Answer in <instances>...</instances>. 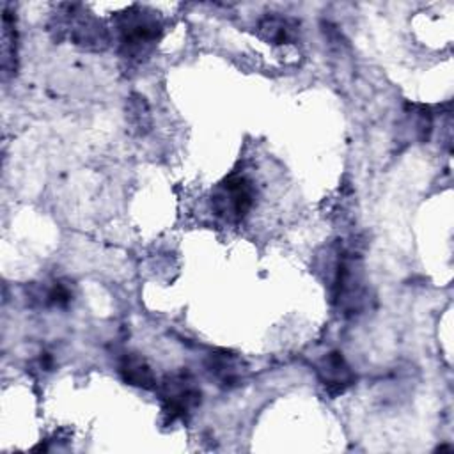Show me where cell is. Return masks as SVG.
Returning a JSON list of instances; mask_svg holds the SVG:
<instances>
[{
  "label": "cell",
  "mask_w": 454,
  "mask_h": 454,
  "mask_svg": "<svg viewBox=\"0 0 454 454\" xmlns=\"http://www.w3.org/2000/svg\"><path fill=\"white\" fill-rule=\"evenodd\" d=\"M121 46L126 57H144L161 35L160 18L142 7H133L117 18Z\"/></svg>",
  "instance_id": "obj_1"
},
{
  "label": "cell",
  "mask_w": 454,
  "mask_h": 454,
  "mask_svg": "<svg viewBox=\"0 0 454 454\" xmlns=\"http://www.w3.org/2000/svg\"><path fill=\"white\" fill-rule=\"evenodd\" d=\"M161 413L167 424L186 420L202 401V392L186 371L167 374L160 383Z\"/></svg>",
  "instance_id": "obj_2"
},
{
  "label": "cell",
  "mask_w": 454,
  "mask_h": 454,
  "mask_svg": "<svg viewBox=\"0 0 454 454\" xmlns=\"http://www.w3.org/2000/svg\"><path fill=\"white\" fill-rule=\"evenodd\" d=\"M364 273L358 255L342 254L337 261L332 280L333 301L344 314H356L364 305Z\"/></svg>",
  "instance_id": "obj_3"
},
{
  "label": "cell",
  "mask_w": 454,
  "mask_h": 454,
  "mask_svg": "<svg viewBox=\"0 0 454 454\" xmlns=\"http://www.w3.org/2000/svg\"><path fill=\"white\" fill-rule=\"evenodd\" d=\"M254 184L243 176H231L223 179L211 195V207L215 215L227 222H239L254 206Z\"/></svg>",
  "instance_id": "obj_4"
},
{
  "label": "cell",
  "mask_w": 454,
  "mask_h": 454,
  "mask_svg": "<svg viewBox=\"0 0 454 454\" xmlns=\"http://www.w3.org/2000/svg\"><path fill=\"white\" fill-rule=\"evenodd\" d=\"M316 372H317L319 383L323 385L325 392L330 397H337L344 394L356 380L353 369L349 367V364L346 362L340 351H330L328 355H325L319 360Z\"/></svg>",
  "instance_id": "obj_5"
},
{
  "label": "cell",
  "mask_w": 454,
  "mask_h": 454,
  "mask_svg": "<svg viewBox=\"0 0 454 454\" xmlns=\"http://www.w3.org/2000/svg\"><path fill=\"white\" fill-rule=\"evenodd\" d=\"M206 369L225 388H232L241 383L247 365L236 353L229 349H215L206 358Z\"/></svg>",
  "instance_id": "obj_6"
},
{
  "label": "cell",
  "mask_w": 454,
  "mask_h": 454,
  "mask_svg": "<svg viewBox=\"0 0 454 454\" xmlns=\"http://www.w3.org/2000/svg\"><path fill=\"white\" fill-rule=\"evenodd\" d=\"M119 374L124 383L144 388V390H153L158 387L154 371L151 369L147 360L138 353H126L121 358Z\"/></svg>",
  "instance_id": "obj_7"
},
{
  "label": "cell",
  "mask_w": 454,
  "mask_h": 454,
  "mask_svg": "<svg viewBox=\"0 0 454 454\" xmlns=\"http://www.w3.org/2000/svg\"><path fill=\"white\" fill-rule=\"evenodd\" d=\"M71 39L89 50H103L108 44L105 27L90 16H82L71 23Z\"/></svg>",
  "instance_id": "obj_8"
},
{
  "label": "cell",
  "mask_w": 454,
  "mask_h": 454,
  "mask_svg": "<svg viewBox=\"0 0 454 454\" xmlns=\"http://www.w3.org/2000/svg\"><path fill=\"white\" fill-rule=\"evenodd\" d=\"M257 30L264 41L271 44H286L294 39L296 23L280 16H266L259 21Z\"/></svg>",
  "instance_id": "obj_9"
},
{
  "label": "cell",
  "mask_w": 454,
  "mask_h": 454,
  "mask_svg": "<svg viewBox=\"0 0 454 454\" xmlns=\"http://www.w3.org/2000/svg\"><path fill=\"white\" fill-rule=\"evenodd\" d=\"M126 117H128V122L131 124V128L144 135L151 129V110H149V105L145 101L144 96L140 94H131V98L128 99V110H126Z\"/></svg>",
  "instance_id": "obj_10"
},
{
  "label": "cell",
  "mask_w": 454,
  "mask_h": 454,
  "mask_svg": "<svg viewBox=\"0 0 454 454\" xmlns=\"http://www.w3.org/2000/svg\"><path fill=\"white\" fill-rule=\"evenodd\" d=\"M41 296H43L41 303L50 305V307H66L71 301L69 289L60 282H53V286L44 289V293H41Z\"/></svg>",
  "instance_id": "obj_11"
}]
</instances>
